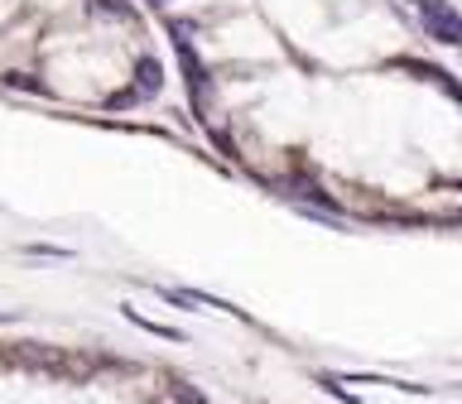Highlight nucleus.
<instances>
[{
	"label": "nucleus",
	"instance_id": "1",
	"mask_svg": "<svg viewBox=\"0 0 462 404\" xmlns=\"http://www.w3.org/2000/svg\"><path fill=\"white\" fill-rule=\"evenodd\" d=\"M169 34H173V49H179V63H183V82H188V96H193V111L202 115V111H208V68H202L198 49L188 43V24L169 20Z\"/></svg>",
	"mask_w": 462,
	"mask_h": 404
},
{
	"label": "nucleus",
	"instance_id": "2",
	"mask_svg": "<svg viewBox=\"0 0 462 404\" xmlns=\"http://www.w3.org/2000/svg\"><path fill=\"white\" fill-rule=\"evenodd\" d=\"M414 10H419V20H424V34L429 39H439V43H462V14L448 5V0H414Z\"/></svg>",
	"mask_w": 462,
	"mask_h": 404
},
{
	"label": "nucleus",
	"instance_id": "3",
	"mask_svg": "<svg viewBox=\"0 0 462 404\" xmlns=\"http://www.w3.org/2000/svg\"><path fill=\"white\" fill-rule=\"evenodd\" d=\"M130 87L140 92V101H154L159 92H164V63H159L154 53H140L135 72H130Z\"/></svg>",
	"mask_w": 462,
	"mask_h": 404
},
{
	"label": "nucleus",
	"instance_id": "4",
	"mask_svg": "<svg viewBox=\"0 0 462 404\" xmlns=\"http://www.w3.org/2000/svg\"><path fill=\"white\" fill-rule=\"evenodd\" d=\"M125 317L135 327H144V332H154V337H164V342H183V332H173V327H164V323H154V317H140L135 308H125Z\"/></svg>",
	"mask_w": 462,
	"mask_h": 404
},
{
	"label": "nucleus",
	"instance_id": "5",
	"mask_svg": "<svg viewBox=\"0 0 462 404\" xmlns=\"http://www.w3.org/2000/svg\"><path fill=\"white\" fill-rule=\"evenodd\" d=\"M125 106H140V92H135V87H125V92L106 96V111H125Z\"/></svg>",
	"mask_w": 462,
	"mask_h": 404
},
{
	"label": "nucleus",
	"instance_id": "6",
	"mask_svg": "<svg viewBox=\"0 0 462 404\" xmlns=\"http://www.w3.org/2000/svg\"><path fill=\"white\" fill-rule=\"evenodd\" d=\"M173 399H179V404H208V395H198L188 381H173Z\"/></svg>",
	"mask_w": 462,
	"mask_h": 404
},
{
	"label": "nucleus",
	"instance_id": "7",
	"mask_svg": "<svg viewBox=\"0 0 462 404\" xmlns=\"http://www.w3.org/2000/svg\"><path fill=\"white\" fill-rule=\"evenodd\" d=\"M29 255H58V260H72V251H63V245H24Z\"/></svg>",
	"mask_w": 462,
	"mask_h": 404
},
{
	"label": "nucleus",
	"instance_id": "8",
	"mask_svg": "<svg viewBox=\"0 0 462 404\" xmlns=\"http://www.w3.org/2000/svg\"><path fill=\"white\" fill-rule=\"evenodd\" d=\"M0 323H14V313H0Z\"/></svg>",
	"mask_w": 462,
	"mask_h": 404
},
{
	"label": "nucleus",
	"instance_id": "9",
	"mask_svg": "<svg viewBox=\"0 0 462 404\" xmlns=\"http://www.w3.org/2000/svg\"><path fill=\"white\" fill-rule=\"evenodd\" d=\"M144 5H169V0H144Z\"/></svg>",
	"mask_w": 462,
	"mask_h": 404
}]
</instances>
